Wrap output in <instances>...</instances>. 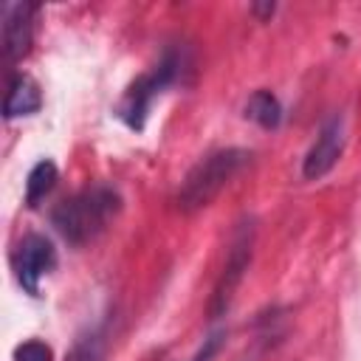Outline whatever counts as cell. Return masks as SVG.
I'll list each match as a JSON object with an SVG mask.
<instances>
[{"instance_id": "8", "label": "cell", "mask_w": 361, "mask_h": 361, "mask_svg": "<svg viewBox=\"0 0 361 361\" xmlns=\"http://www.w3.org/2000/svg\"><path fill=\"white\" fill-rule=\"evenodd\" d=\"M39 107H42V87L37 85V79L28 73H11L3 102V118L14 121L23 116H34Z\"/></svg>"}, {"instance_id": "6", "label": "cell", "mask_w": 361, "mask_h": 361, "mask_svg": "<svg viewBox=\"0 0 361 361\" xmlns=\"http://www.w3.org/2000/svg\"><path fill=\"white\" fill-rule=\"evenodd\" d=\"M341 152H344V116L333 113L322 121L313 144L307 147V152L302 158V178L305 180L324 178L338 164Z\"/></svg>"}, {"instance_id": "11", "label": "cell", "mask_w": 361, "mask_h": 361, "mask_svg": "<svg viewBox=\"0 0 361 361\" xmlns=\"http://www.w3.org/2000/svg\"><path fill=\"white\" fill-rule=\"evenodd\" d=\"M56 178H59V172H56V164H54L51 158L37 161V164L31 166L28 178H25V203H28L31 209L39 206V203L51 195V189L56 186Z\"/></svg>"}, {"instance_id": "1", "label": "cell", "mask_w": 361, "mask_h": 361, "mask_svg": "<svg viewBox=\"0 0 361 361\" xmlns=\"http://www.w3.org/2000/svg\"><path fill=\"white\" fill-rule=\"evenodd\" d=\"M121 206L124 197L113 183H90L76 195L59 200L51 212V223L68 245L82 248L113 226Z\"/></svg>"}, {"instance_id": "3", "label": "cell", "mask_w": 361, "mask_h": 361, "mask_svg": "<svg viewBox=\"0 0 361 361\" xmlns=\"http://www.w3.org/2000/svg\"><path fill=\"white\" fill-rule=\"evenodd\" d=\"M180 65H183V56L178 54V48H166L164 56L149 68L144 71L141 76H135L118 107H116V116L124 121V127H130L133 133H141L147 127V118H149V110H152V102L169 87L175 85L178 73H180Z\"/></svg>"}, {"instance_id": "7", "label": "cell", "mask_w": 361, "mask_h": 361, "mask_svg": "<svg viewBox=\"0 0 361 361\" xmlns=\"http://www.w3.org/2000/svg\"><path fill=\"white\" fill-rule=\"evenodd\" d=\"M39 14L37 3H3L0 20H3V62L17 65L31 42H34V20Z\"/></svg>"}, {"instance_id": "13", "label": "cell", "mask_w": 361, "mask_h": 361, "mask_svg": "<svg viewBox=\"0 0 361 361\" xmlns=\"http://www.w3.org/2000/svg\"><path fill=\"white\" fill-rule=\"evenodd\" d=\"M223 338H226V333H223V330H214L212 336H206V338H203V344L197 347V353H195L189 361H212V358L220 353Z\"/></svg>"}, {"instance_id": "2", "label": "cell", "mask_w": 361, "mask_h": 361, "mask_svg": "<svg viewBox=\"0 0 361 361\" xmlns=\"http://www.w3.org/2000/svg\"><path fill=\"white\" fill-rule=\"evenodd\" d=\"M251 161V152L243 147H220L212 149L209 155H203L180 180L175 203L180 212H197L203 206H209L223 189L226 183Z\"/></svg>"}, {"instance_id": "5", "label": "cell", "mask_w": 361, "mask_h": 361, "mask_svg": "<svg viewBox=\"0 0 361 361\" xmlns=\"http://www.w3.org/2000/svg\"><path fill=\"white\" fill-rule=\"evenodd\" d=\"M251 251H254V226L251 223H240V228H237V234L231 240L223 274H220V279L214 285V293H212V316H220L228 307L237 285L243 282V276H245V271L251 265Z\"/></svg>"}, {"instance_id": "12", "label": "cell", "mask_w": 361, "mask_h": 361, "mask_svg": "<svg viewBox=\"0 0 361 361\" xmlns=\"http://www.w3.org/2000/svg\"><path fill=\"white\" fill-rule=\"evenodd\" d=\"M14 361H54V350L39 338H28L14 347Z\"/></svg>"}, {"instance_id": "4", "label": "cell", "mask_w": 361, "mask_h": 361, "mask_svg": "<svg viewBox=\"0 0 361 361\" xmlns=\"http://www.w3.org/2000/svg\"><path fill=\"white\" fill-rule=\"evenodd\" d=\"M11 268H14V276L17 282L23 285V290H28L31 296L39 293V282L56 268V248L54 243L45 237V234H25L14 254H11Z\"/></svg>"}, {"instance_id": "10", "label": "cell", "mask_w": 361, "mask_h": 361, "mask_svg": "<svg viewBox=\"0 0 361 361\" xmlns=\"http://www.w3.org/2000/svg\"><path fill=\"white\" fill-rule=\"evenodd\" d=\"M107 324H110V319H104V322H99V324H93L87 333H82L76 341H73V347H71V353H68V361H104V355H107Z\"/></svg>"}, {"instance_id": "9", "label": "cell", "mask_w": 361, "mask_h": 361, "mask_svg": "<svg viewBox=\"0 0 361 361\" xmlns=\"http://www.w3.org/2000/svg\"><path fill=\"white\" fill-rule=\"evenodd\" d=\"M245 118H251L262 130H276L282 124V104H279L276 93H271L268 87L254 90L245 102Z\"/></svg>"}]
</instances>
